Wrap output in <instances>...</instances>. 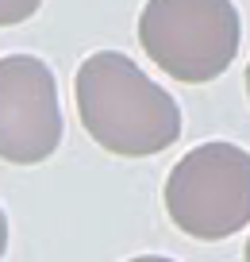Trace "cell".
<instances>
[{
    "label": "cell",
    "instance_id": "cell-1",
    "mask_svg": "<svg viewBox=\"0 0 250 262\" xmlns=\"http://www.w3.org/2000/svg\"><path fill=\"white\" fill-rule=\"evenodd\" d=\"M81 127L120 158H150L181 135V108L120 50L89 54L77 70Z\"/></svg>",
    "mask_w": 250,
    "mask_h": 262
},
{
    "label": "cell",
    "instance_id": "cell-2",
    "mask_svg": "<svg viewBox=\"0 0 250 262\" xmlns=\"http://www.w3.org/2000/svg\"><path fill=\"white\" fill-rule=\"evenodd\" d=\"M139 47L185 85L216 81L239 54V12L231 0H146Z\"/></svg>",
    "mask_w": 250,
    "mask_h": 262
},
{
    "label": "cell",
    "instance_id": "cell-3",
    "mask_svg": "<svg viewBox=\"0 0 250 262\" xmlns=\"http://www.w3.org/2000/svg\"><path fill=\"white\" fill-rule=\"evenodd\" d=\"M173 228L200 243H219L250 224V155L235 143H200L166 178Z\"/></svg>",
    "mask_w": 250,
    "mask_h": 262
},
{
    "label": "cell",
    "instance_id": "cell-4",
    "mask_svg": "<svg viewBox=\"0 0 250 262\" xmlns=\"http://www.w3.org/2000/svg\"><path fill=\"white\" fill-rule=\"evenodd\" d=\"M62 143V108L50 66L35 54L0 58V158L12 166L47 162Z\"/></svg>",
    "mask_w": 250,
    "mask_h": 262
},
{
    "label": "cell",
    "instance_id": "cell-5",
    "mask_svg": "<svg viewBox=\"0 0 250 262\" xmlns=\"http://www.w3.org/2000/svg\"><path fill=\"white\" fill-rule=\"evenodd\" d=\"M42 0H0V27H12V24H24L27 16H35Z\"/></svg>",
    "mask_w": 250,
    "mask_h": 262
},
{
    "label": "cell",
    "instance_id": "cell-6",
    "mask_svg": "<svg viewBox=\"0 0 250 262\" xmlns=\"http://www.w3.org/2000/svg\"><path fill=\"white\" fill-rule=\"evenodd\" d=\"M4 251H8V216L0 208V258H4Z\"/></svg>",
    "mask_w": 250,
    "mask_h": 262
},
{
    "label": "cell",
    "instance_id": "cell-7",
    "mask_svg": "<svg viewBox=\"0 0 250 262\" xmlns=\"http://www.w3.org/2000/svg\"><path fill=\"white\" fill-rule=\"evenodd\" d=\"M131 262H173V258H166V254H139V258H131Z\"/></svg>",
    "mask_w": 250,
    "mask_h": 262
},
{
    "label": "cell",
    "instance_id": "cell-8",
    "mask_svg": "<svg viewBox=\"0 0 250 262\" xmlns=\"http://www.w3.org/2000/svg\"><path fill=\"white\" fill-rule=\"evenodd\" d=\"M242 262H250V239H246V251H242Z\"/></svg>",
    "mask_w": 250,
    "mask_h": 262
},
{
    "label": "cell",
    "instance_id": "cell-9",
    "mask_svg": "<svg viewBox=\"0 0 250 262\" xmlns=\"http://www.w3.org/2000/svg\"><path fill=\"white\" fill-rule=\"evenodd\" d=\"M246 97H250V66H246Z\"/></svg>",
    "mask_w": 250,
    "mask_h": 262
}]
</instances>
